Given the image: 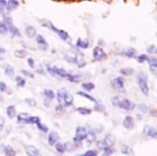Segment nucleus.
<instances>
[{
    "label": "nucleus",
    "mask_w": 157,
    "mask_h": 156,
    "mask_svg": "<svg viewBox=\"0 0 157 156\" xmlns=\"http://www.w3.org/2000/svg\"><path fill=\"white\" fill-rule=\"evenodd\" d=\"M25 151H26L27 156H38L40 154L39 150H38L37 147H35V146H26Z\"/></svg>",
    "instance_id": "12"
},
{
    "label": "nucleus",
    "mask_w": 157,
    "mask_h": 156,
    "mask_svg": "<svg viewBox=\"0 0 157 156\" xmlns=\"http://www.w3.org/2000/svg\"><path fill=\"white\" fill-rule=\"evenodd\" d=\"M38 156H41V155H40V154H39V155H38Z\"/></svg>",
    "instance_id": "59"
},
{
    "label": "nucleus",
    "mask_w": 157,
    "mask_h": 156,
    "mask_svg": "<svg viewBox=\"0 0 157 156\" xmlns=\"http://www.w3.org/2000/svg\"><path fill=\"white\" fill-rule=\"evenodd\" d=\"M65 60H66L68 63H71V64L78 63V59L76 57H71V55H65Z\"/></svg>",
    "instance_id": "38"
},
{
    "label": "nucleus",
    "mask_w": 157,
    "mask_h": 156,
    "mask_svg": "<svg viewBox=\"0 0 157 156\" xmlns=\"http://www.w3.org/2000/svg\"><path fill=\"white\" fill-rule=\"evenodd\" d=\"M138 108H139V110H140L142 113H146V112H148V107H147L146 105H144V104L139 105V106H138Z\"/></svg>",
    "instance_id": "46"
},
{
    "label": "nucleus",
    "mask_w": 157,
    "mask_h": 156,
    "mask_svg": "<svg viewBox=\"0 0 157 156\" xmlns=\"http://www.w3.org/2000/svg\"><path fill=\"white\" fill-rule=\"evenodd\" d=\"M16 81H17V85L19 87H24L26 84V80L23 77H20V76H17L16 77Z\"/></svg>",
    "instance_id": "37"
},
{
    "label": "nucleus",
    "mask_w": 157,
    "mask_h": 156,
    "mask_svg": "<svg viewBox=\"0 0 157 156\" xmlns=\"http://www.w3.org/2000/svg\"><path fill=\"white\" fill-rule=\"evenodd\" d=\"M67 93H68V92H67L66 88H61V89L58 90V93H57V95H56V97H57V100H58L59 104H62V103H63L65 96H66Z\"/></svg>",
    "instance_id": "15"
},
{
    "label": "nucleus",
    "mask_w": 157,
    "mask_h": 156,
    "mask_svg": "<svg viewBox=\"0 0 157 156\" xmlns=\"http://www.w3.org/2000/svg\"><path fill=\"white\" fill-rule=\"evenodd\" d=\"M4 124H5V119H4V117H3V116H0V132L3 131Z\"/></svg>",
    "instance_id": "50"
},
{
    "label": "nucleus",
    "mask_w": 157,
    "mask_h": 156,
    "mask_svg": "<svg viewBox=\"0 0 157 156\" xmlns=\"http://www.w3.org/2000/svg\"><path fill=\"white\" fill-rule=\"evenodd\" d=\"M122 124H123V126L126 129H132V128H134V126H135V119H134V117H132V116H129V115L125 116V117H124V119H123Z\"/></svg>",
    "instance_id": "9"
},
{
    "label": "nucleus",
    "mask_w": 157,
    "mask_h": 156,
    "mask_svg": "<svg viewBox=\"0 0 157 156\" xmlns=\"http://www.w3.org/2000/svg\"><path fill=\"white\" fill-rule=\"evenodd\" d=\"M77 95L80 96V97H83V98L87 99V100H90V101L94 102V103H97V100L94 99V97H91L90 95H88V93H83V92H78V93H77Z\"/></svg>",
    "instance_id": "33"
},
{
    "label": "nucleus",
    "mask_w": 157,
    "mask_h": 156,
    "mask_svg": "<svg viewBox=\"0 0 157 156\" xmlns=\"http://www.w3.org/2000/svg\"><path fill=\"white\" fill-rule=\"evenodd\" d=\"M120 72H121V74L128 76V75H132V73H134V70H132V68H122L120 70Z\"/></svg>",
    "instance_id": "40"
},
{
    "label": "nucleus",
    "mask_w": 157,
    "mask_h": 156,
    "mask_svg": "<svg viewBox=\"0 0 157 156\" xmlns=\"http://www.w3.org/2000/svg\"><path fill=\"white\" fill-rule=\"evenodd\" d=\"M43 95H44V97H45V98H47L48 100H54L56 98L55 93L52 92V89H44Z\"/></svg>",
    "instance_id": "31"
},
{
    "label": "nucleus",
    "mask_w": 157,
    "mask_h": 156,
    "mask_svg": "<svg viewBox=\"0 0 157 156\" xmlns=\"http://www.w3.org/2000/svg\"><path fill=\"white\" fill-rule=\"evenodd\" d=\"M25 102L27 103L29 106H31V107H36V106H37V103H36V101H35L34 99L27 98V99H25Z\"/></svg>",
    "instance_id": "42"
},
{
    "label": "nucleus",
    "mask_w": 157,
    "mask_h": 156,
    "mask_svg": "<svg viewBox=\"0 0 157 156\" xmlns=\"http://www.w3.org/2000/svg\"><path fill=\"white\" fill-rule=\"evenodd\" d=\"M14 55H16L17 58L24 59L27 57V51H24V49H17V51H14Z\"/></svg>",
    "instance_id": "32"
},
{
    "label": "nucleus",
    "mask_w": 157,
    "mask_h": 156,
    "mask_svg": "<svg viewBox=\"0 0 157 156\" xmlns=\"http://www.w3.org/2000/svg\"><path fill=\"white\" fill-rule=\"evenodd\" d=\"M77 65H78L79 68H82V67H84V66H85V62H84V61H80V62L78 61V63H77Z\"/></svg>",
    "instance_id": "56"
},
{
    "label": "nucleus",
    "mask_w": 157,
    "mask_h": 156,
    "mask_svg": "<svg viewBox=\"0 0 157 156\" xmlns=\"http://www.w3.org/2000/svg\"><path fill=\"white\" fill-rule=\"evenodd\" d=\"M27 63H28L29 66H30V68H35V63H34V60L32 58H29L28 59Z\"/></svg>",
    "instance_id": "55"
},
{
    "label": "nucleus",
    "mask_w": 157,
    "mask_h": 156,
    "mask_svg": "<svg viewBox=\"0 0 157 156\" xmlns=\"http://www.w3.org/2000/svg\"><path fill=\"white\" fill-rule=\"evenodd\" d=\"M4 156H16V151L13 150V147L7 146L4 149Z\"/></svg>",
    "instance_id": "30"
},
{
    "label": "nucleus",
    "mask_w": 157,
    "mask_h": 156,
    "mask_svg": "<svg viewBox=\"0 0 157 156\" xmlns=\"http://www.w3.org/2000/svg\"><path fill=\"white\" fill-rule=\"evenodd\" d=\"M56 150L59 152V153H64L67 151V147H66V143H57L56 144Z\"/></svg>",
    "instance_id": "26"
},
{
    "label": "nucleus",
    "mask_w": 157,
    "mask_h": 156,
    "mask_svg": "<svg viewBox=\"0 0 157 156\" xmlns=\"http://www.w3.org/2000/svg\"><path fill=\"white\" fill-rule=\"evenodd\" d=\"M76 111L78 113H80L81 115H90L93 112V110L90 108H86V107H78L76 109Z\"/></svg>",
    "instance_id": "25"
},
{
    "label": "nucleus",
    "mask_w": 157,
    "mask_h": 156,
    "mask_svg": "<svg viewBox=\"0 0 157 156\" xmlns=\"http://www.w3.org/2000/svg\"><path fill=\"white\" fill-rule=\"evenodd\" d=\"M143 132L145 135H146L147 137H150V138H155L157 137V131H156V128L155 127H153V126H148L146 125L144 127V131Z\"/></svg>",
    "instance_id": "10"
},
{
    "label": "nucleus",
    "mask_w": 157,
    "mask_h": 156,
    "mask_svg": "<svg viewBox=\"0 0 157 156\" xmlns=\"http://www.w3.org/2000/svg\"><path fill=\"white\" fill-rule=\"evenodd\" d=\"M94 110L96 111H98V112H104L105 111V107H104V105H102V104H99V103H94Z\"/></svg>",
    "instance_id": "41"
},
{
    "label": "nucleus",
    "mask_w": 157,
    "mask_h": 156,
    "mask_svg": "<svg viewBox=\"0 0 157 156\" xmlns=\"http://www.w3.org/2000/svg\"><path fill=\"white\" fill-rule=\"evenodd\" d=\"M47 140H48V144L50 146H55L56 144L58 143V141H59V134L57 131H50L49 135H48V138H47Z\"/></svg>",
    "instance_id": "11"
},
{
    "label": "nucleus",
    "mask_w": 157,
    "mask_h": 156,
    "mask_svg": "<svg viewBox=\"0 0 157 156\" xmlns=\"http://www.w3.org/2000/svg\"><path fill=\"white\" fill-rule=\"evenodd\" d=\"M76 46L79 48H87L90 46V43H88L87 40H82L81 38H79L76 41Z\"/></svg>",
    "instance_id": "22"
},
{
    "label": "nucleus",
    "mask_w": 157,
    "mask_h": 156,
    "mask_svg": "<svg viewBox=\"0 0 157 156\" xmlns=\"http://www.w3.org/2000/svg\"><path fill=\"white\" fill-rule=\"evenodd\" d=\"M82 76L80 74H70V73H68L67 75V79L71 82H75V83H77V82H79L81 80Z\"/></svg>",
    "instance_id": "19"
},
{
    "label": "nucleus",
    "mask_w": 157,
    "mask_h": 156,
    "mask_svg": "<svg viewBox=\"0 0 157 156\" xmlns=\"http://www.w3.org/2000/svg\"><path fill=\"white\" fill-rule=\"evenodd\" d=\"M93 55L96 61H102L106 59V52L104 51V49L102 48H100V46H96V48H94Z\"/></svg>",
    "instance_id": "7"
},
{
    "label": "nucleus",
    "mask_w": 157,
    "mask_h": 156,
    "mask_svg": "<svg viewBox=\"0 0 157 156\" xmlns=\"http://www.w3.org/2000/svg\"><path fill=\"white\" fill-rule=\"evenodd\" d=\"M36 41L39 45V48L42 49V51H46L48 48V43L46 42V40L44 39V37H42L41 35H37L36 36Z\"/></svg>",
    "instance_id": "13"
},
{
    "label": "nucleus",
    "mask_w": 157,
    "mask_h": 156,
    "mask_svg": "<svg viewBox=\"0 0 157 156\" xmlns=\"http://www.w3.org/2000/svg\"><path fill=\"white\" fill-rule=\"evenodd\" d=\"M6 0H0V13L3 11V10L6 7Z\"/></svg>",
    "instance_id": "49"
},
{
    "label": "nucleus",
    "mask_w": 157,
    "mask_h": 156,
    "mask_svg": "<svg viewBox=\"0 0 157 156\" xmlns=\"http://www.w3.org/2000/svg\"><path fill=\"white\" fill-rule=\"evenodd\" d=\"M19 6V1L17 0H8L6 2V10L7 11H13Z\"/></svg>",
    "instance_id": "16"
},
{
    "label": "nucleus",
    "mask_w": 157,
    "mask_h": 156,
    "mask_svg": "<svg viewBox=\"0 0 157 156\" xmlns=\"http://www.w3.org/2000/svg\"><path fill=\"white\" fill-rule=\"evenodd\" d=\"M114 143H115V138L113 135H107L104 139L101 141V142H99V144H98V146H99L100 149H104L105 147H113L114 146Z\"/></svg>",
    "instance_id": "4"
},
{
    "label": "nucleus",
    "mask_w": 157,
    "mask_h": 156,
    "mask_svg": "<svg viewBox=\"0 0 157 156\" xmlns=\"http://www.w3.org/2000/svg\"><path fill=\"white\" fill-rule=\"evenodd\" d=\"M36 125H37V128L39 129L40 131H42V132H47V131H48V127H47L45 124H43V123L38 122Z\"/></svg>",
    "instance_id": "39"
},
{
    "label": "nucleus",
    "mask_w": 157,
    "mask_h": 156,
    "mask_svg": "<svg viewBox=\"0 0 157 156\" xmlns=\"http://www.w3.org/2000/svg\"><path fill=\"white\" fill-rule=\"evenodd\" d=\"M137 82L138 85L140 87L141 92L144 93L145 96H147L149 93V84H148V76L146 75V73L144 72H140L138 73L137 75Z\"/></svg>",
    "instance_id": "1"
},
{
    "label": "nucleus",
    "mask_w": 157,
    "mask_h": 156,
    "mask_svg": "<svg viewBox=\"0 0 157 156\" xmlns=\"http://www.w3.org/2000/svg\"><path fill=\"white\" fill-rule=\"evenodd\" d=\"M29 122L33 123V124H37L38 122H40V117L39 116H30Z\"/></svg>",
    "instance_id": "43"
},
{
    "label": "nucleus",
    "mask_w": 157,
    "mask_h": 156,
    "mask_svg": "<svg viewBox=\"0 0 157 156\" xmlns=\"http://www.w3.org/2000/svg\"><path fill=\"white\" fill-rule=\"evenodd\" d=\"M8 32V26L4 22L0 23V35H6Z\"/></svg>",
    "instance_id": "34"
},
{
    "label": "nucleus",
    "mask_w": 157,
    "mask_h": 156,
    "mask_svg": "<svg viewBox=\"0 0 157 156\" xmlns=\"http://www.w3.org/2000/svg\"><path fill=\"white\" fill-rule=\"evenodd\" d=\"M121 153L124 155H130V156H132V155H135V153H134V150H132V148H130L129 146H127V145H123L122 147H121Z\"/></svg>",
    "instance_id": "21"
},
{
    "label": "nucleus",
    "mask_w": 157,
    "mask_h": 156,
    "mask_svg": "<svg viewBox=\"0 0 157 156\" xmlns=\"http://www.w3.org/2000/svg\"><path fill=\"white\" fill-rule=\"evenodd\" d=\"M73 102H74V98H73V96L71 95V93H68L66 96H65V98H64V105H65V107H71V106L73 105Z\"/></svg>",
    "instance_id": "17"
},
{
    "label": "nucleus",
    "mask_w": 157,
    "mask_h": 156,
    "mask_svg": "<svg viewBox=\"0 0 157 156\" xmlns=\"http://www.w3.org/2000/svg\"><path fill=\"white\" fill-rule=\"evenodd\" d=\"M29 118H30V115L28 113H20L17 115V122L21 123H30L29 122Z\"/></svg>",
    "instance_id": "18"
},
{
    "label": "nucleus",
    "mask_w": 157,
    "mask_h": 156,
    "mask_svg": "<svg viewBox=\"0 0 157 156\" xmlns=\"http://www.w3.org/2000/svg\"><path fill=\"white\" fill-rule=\"evenodd\" d=\"M82 88H83L84 90L90 92V90L94 89V84L91 83V82H84V83H82Z\"/></svg>",
    "instance_id": "36"
},
{
    "label": "nucleus",
    "mask_w": 157,
    "mask_h": 156,
    "mask_svg": "<svg viewBox=\"0 0 157 156\" xmlns=\"http://www.w3.org/2000/svg\"><path fill=\"white\" fill-rule=\"evenodd\" d=\"M123 54L128 58H134L136 57V54H137V51L134 48H127L123 51Z\"/></svg>",
    "instance_id": "24"
},
{
    "label": "nucleus",
    "mask_w": 157,
    "mask_h": 156,
    "mask_svg": "<svg viewBox=\"0 0 157 156\" xmlns=\"http://www.w3.org/2000/svg\"><path fill=\"white\" fill-rule=\"evenodd\" d=\"M111 84L114 88H119V89H121V88L124 87V79L122 77L114 78L113 80L111 81Z\"/></svg>",
    "instance_id": "14"
},
{
    "label": "nucleus",
    "mask_w": 157,
    "mask_h": 156,
    "mask_svg": "<svg viewBox=\"0 0 157 156\" xmlns=\"http://www.w3.org/2000/svg\"><path fill=\"white\" fill-rule=\"evenodd\" d=\"M146 61H148L147 55H139V57H138L139 63H144V62H146Z\"/></svg>",
    "instance_id": "45"
},
{
    "label": "nucleus",
    "mask_w": 157,
    "mask_h": 156,
    "mask_svg": "<svg viewBox=\"0 0 157 156\" xmlns=\"http://www.w3.org/2000/svg\"><path fill=\"white\" fill-rule=\"evenodd\" d=\"M114 153L113 147H105L103 149V156H111Z\"/></svg>",
    "instance_id": "35"
},
{
    "label": "nucleus",
    "mask_w": 157,
    "mask_h": 156,
    "mask_svg": "<svg viewBox=\"0 0 157 156\" xmlns=\"http://www.w3.org/2000/svg\"><path fill=\"white\" fill-rule=\"evenodd\" d=\"M47 72L49 73L52 76H55V77H61V78H64V77H67L68 75V72L66 71L65 69L63 68H59V67H50V66H47Z\"/></svg>",
    "instance_id": "2"
},
{
    "label": "nucleus",
    "mask_w": 157,
    "mask_h": 156,
    "mask_svg": "<svg viewBox=\"0 0 157 156\" xmlns=\"http://www.w3.org/2000/svg\"><path fill=\"white\" fill-rule=\"evenodd\" d=\"M118 107L123 109V110H126V111H132V110H135L136 104L135 103H132V101H129V100H127V99H123L119 102Z\"/></svg>",
    "instance_id": "6"
},
{
    "label": "nucleus",
    "mask_w": 157,
    "mask_h": 156,
    "mask_svg": "<svg viewBox=\"0 0 157 156\" xmlns=\"http://www.w3.org/2000/svg\"><path fill=\"white\" fill-rule=\"evenodd\" d=\"M149 61V67H150V70L152 72H156V69H157V60L156 58H153V59H148Z\"/></svg>",
    "instance_id": "27"
},
{
    "label": "nucleus",
    "mask_w": 157,
    "mask_h": 156,
    "mask_svg": "<svg viewBox=\"0 0 157 156\" xmlns=\"http://www.w3.org/2000/svg\"><path fill=\"white\" fill-rule=\"evenodd\" d=\"M112 104H113V106H118V104H119V102H120V99H119V97H113L112 98Z\"/></svg>",
    "instance_id": "51"
},
{
    "label": "nucleus",
    "mask_w": 157,
    "mask_h": 156,
    "mask_svg": "<svg viewBox=\"0 0 157 156\" xmlns=\"http://www.w3.org/2000/svg\"><path fill=\"white\" fill-rule=\"evenodd\" d=\"M87 129L84 126H78L75 129V138H74V143L75 144H80L82 141L84 140L85 136H86Z\"/></svg>",
    "instance_id": "3"
},
{
    "label": "nucleus",
    "mask_w": 157,
    "mask_h": 156,
    "mask_svg": "<svg viewBox=\"0 0 157 156\" xmlns=\"http://www.w3.org/2000/svg\"><path fill=\"white\" fill-rule=\"evenodd\" d=\"M26 34L28 35V37L34 38L37 34L36 29H35L34 27H32V26H28V27H26Z\"/></svg>",
    "instance_id": "23"
},
{
    "label": "nucleus",
    "mask_w": 157,
    "mask_h": 156,
    "mask_svg": "<svg viewBox=\"0 0 157 156\" xmlns=\"http://www.w3.org/2000/svg\"><path fill=\"white\" fill-rule=\"evenodd\" d=\"M80 156H98V153L96 151H93V150H88V151L81 154Z\"/></svg>",
    "instance_id": "44"
},
{
    "label": "nucleus",
    "mask_w": 157,
    "mask_h": 156,
    "mask_svg": "<svg viewBox=\"0 0 157 156\" xmlns=\"http://www.w3.org/2000/svg\"><path fill=\"white\" fill-rule=\"evenodd\" d=\"M84 140H85V142L87 143V145H93V144L97 141V131H93V129L87 131Z\"/></svg>",
    "instance_id": "8"
},
{
    "label": "nucleus",
    "mask_w": 157,
    "mask_h": 156,
    "mask_svg": "<svg viewBox=\"0 0 157 156\" xmlns=\"http://www.w3.org/2000/svg\"><path fill=\"white\" fill-rule=\"evenodd\" d=\"M137 117H138V119H139V120H142V115H140V114H138Z\"/></svg>",
    "instance_id": "58"
},
{
    "label": "nucleus",
    "mask_w": 157,
    "mask_h": 156,
    "mask_svg": "<svg viewBox=\"0 0 157 156\" xmlns=\"http://www.w3.org/2000/svg\"><path fill=\"white\" fill-rule=\"evenodd\" d=\"M56 111H57L58 113H64V106L62 104H59L57 106V108H56Z\"/></svg>",
    "instance_id": "54"
},
{
    "label": "nucleus",
    "mask_w": 157,
    "mask_h": 156,
    "mask_svg": "<svg viewBox=\"0 0 157 156\" xmlns=\"http://www.w3.org/2000/svg\"><path fill=\"white\" fill-rule=\"evenodd\" d=\"M21 72H22L23 74L25 75V76H28V77H30V78H34V74H32L31 72H29V71H26V70H24V69H22V70H21Z\"/></svg>",
    "instance_id": "52"
},
{
    "label": "nucleus",
    "mask_w": 157,
    "mask_h": 156,
    "mask_svg": "<svg viewBox=\"0 0 157 156\" xmlns=\"http://www.w3.org/2000/svg\"><path fill=\"white\" fill-rule=\"evenodd\" d=\"M4 23H5L6 25H8V26L13 25V20H11V17H4Z\"/></svg>",
    "instance_id": "53"
},
{
    "label": "nucleus",
    "mask_w": 157,
    "mask_h": 156,
    "mask_svg": "<svg viewBox=\"0 0 157 156\" xmlns=\"http://www.w3.org/2000/svg\"><path fill=\"white\" fill-rule=\"evenodd\" d=\"M8 31H10V33L13 36H21L20 31L17 30V28L14 25H10L8 26Z\"/></svg>",
    "instance_id": "29"
},
{
    "label": "nucleus",
    "mask_w": 157,
    "mask_h": 156,
    "mask_svg": "<svg viewBox=\"0 0 157 156\" xmlns=\"http://www.w3.org/2000/svg\"><path fill=\"white\" fill-rule=\"evenodd\" d=\"M6 114L7 116L10 117V119L14 118V117L17 116V111H16V107L14 106H8V107L6 108Z\"/></svg>",
    "instance_id": "20"
},
{
    "label": "nucleus",
    "mask_w": 157,
    "mask_h": 156,
    "mask_svg": "<svg viewBox=\"0 0 157 156\" xmlns=\"http://www.w3.org/2000/svg\"><path fill=\"white\" fill-rule=\"evenodd\" d=\"M4 52H5V49H4V48H0V55L4 54Z\"/></svg>",
    "instance_id": "57"
},
{
    "label": "nucleus",
    "mask_w": 157,
    "mask_h": 156,
    "mask_svg": "<svg viewBox=\"0 0 157 156\" xmlns=\"http://www.w3.org/2000/svg\"><path fill=\"white\" fill-rule=\"evenodd\" d=\"M4 72H5V74H6L7 76H10V77H13V76L14 75L13 68L10 66V65H5V67H4Z\"/></svg>",
    "instance_id": "28"
},
{
    "label": "nucleus",
    "mask_w": 157,
    "mask_h": 156,
    "mask_svg": "<svg viewBox=\"0 0 157 156\" xmlns=\"http://www.w3.org/2000/svg\"><path fill=\"white\" fill-rule=\"evenodd\" d=\"M43 26H45V27H48L50 30L52 31H54L56 32L59 36H60V38L62 40H68L69 39V34L67 33L66 31H64V30H60V29H58V28H56L54 25L52 24V23H47V24H43Z\"/></svg>",
    "instance_id": "5"
},
{
    "label": "nucleus",
    "mask_w": 157,
    "mask_h": 156,
    "mask_svg": "<svg viewBox=\"0 0 157 156\" xmlns=\"http://www.w3.org/2000/svg\"><path fill=\"white\" fill-rule=\"evenodd\" d=\"M147 51H148V54L155 55L156 54V46L155 45H150L149 48H147Z\"/></svg>",
    "instance_id": "47"
},
{
    "label": "nucleus",
    "mask_w": 157,
    "mask_h": 156,
    "mask_svg": "<svg viewBox=\"0 0 157 156\" xmlns=\"http://www.w3.org/2000/svg\"><path fill=\"white\" fill-rule=\"evenodd\" d=\"M6 90H7L6 84H5L3 81H0V93H5Z\"/></svg>",
    "instance_id": "48"
}]
</instances>
